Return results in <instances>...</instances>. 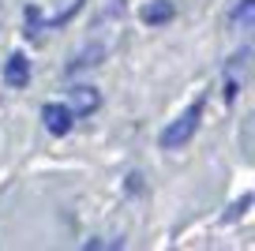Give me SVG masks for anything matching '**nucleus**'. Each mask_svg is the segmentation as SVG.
Instances as JSON below:
<instances>
[{
	"mask_svg": "<svg viewBox=\"0 0 255 251\" xmlns=\"http://www.w3.org/2000/svg\"><path fill=\"white\" fill-rule=\"evenodd\" d=\"M98 60H105V45H87L83 53H75L72 60H68V75H79V71L98 68Z\"/></svg>",
	"mask_w": 255,
	"mask_h": 251,
	"instance_id": "nucleus-6",
	"label": "nucleus"
},
{
	"mask_svg": "<svg viewBox=\"0 0 255 251\" xmlns=\"http://www.w3.org/2000/svg\"><path fill=\"white\" fill-rule=\"evenodd\" d=\"M4 83L15 90H23L26 83H30V60H26L23 53H11L8 64H4Z\"/></svg>",
	"mask_w": 255,
	"mask_h": 251,
	"instance_id": "nucleus-4",
	"label": "nucleus"
},
{
	"mask_svg": "<svg viewBox=\"0 0 255 251\" xmlns=\"http://www.w3.org/2000/svg\"><path fill=\"white\" fill-rule=\"evenodd\" d=\"M124 191H128V195H143V173H128Z\"/></svg>",
	"mask_w": 255,
	"mask_h": 251,
	"instance_id": "nucleus-10",
	"label": "nucleus"
},
{
	"mask_svg": "<svg viewBox=\"0 0 255 251\" xmlns=\"http://www.w3.org/2000/svg\"><path fill=\"white\" fill-rule=\"evenodd\" d=\"M199 117H203V98H195V102L188 105V109L180 113V117L173 120V124L161 131V146L165 150H176V146H184V142L195 135V127H199Z\"/></svg>",
	"mask_w": 255,
	"mask_h": 251,
	"instance_id": "nucleus-1",
	"label": "nucleus"
},
{
	"mask_svg": "<svg viewBox=\"0 0 255 251\" xmlns=\"http://www.w3.org/2000/svg\"><path fill=\"white\" fill-rule=\"evenodd\" d=\"M68 109L75 113V120H79V117H94V113L102 109V90L90 87V83L72 87V90H68Z\"/></svg>",
	"mask_w": 255,
	"mask_h": 251,
	"instance_id": "nucleus-2",
	"label": "nucleus"
},
{
	"mask_svg": "<svg viewBox=\"0 0 255 251\" xmlns=\"http://www.w3.org/2000/svg\"><path fill=\"white\" fill-rule=\"evenodd\" d=\"M252 15H255V0H240V4H237L225 19H229V26H244Z\"/></svg>",
	"mask_w": 255,
	"mask_h": 251,
	"instance_id": "nucleus-7",
	"label": "nucleus"
},
{
	"mask_svg": "<svg viewBox=\"0 0 255 251\" xmlns=\"http://www.w3.org/2000/svg\"><path fill=\"white\" fill-rule=\"evenodd\" d=\"M41 120H45V131H53V135H68L75 127V113L68 105H56V102L41 109Z\"/></svg>",
	"mask_w": 255,
	"mask_h": 251,
	"instance_id": "nucleus-3",
	"label": "nucleus"
},
{
	"mask_svg": "<svg viewBox=\"0 0 255 251\" xmlns=\"http://www.w3.org/2000/svg\"><path fill=\"white\" fill-rule=\"evenodd\" d=\"M79 11H83V0H75V4H68V8H64V11H60V15H56L49 26H68L75 15H79Z\"/></svg>",
	"mask_w": 255,
	"mask_h": 251,
	"instance_id": "nucleus-9",
	"label": "nucleus"
},
{
	"mask_svg": "<svg viewBox=\"0 0 255 251\" xmlns=\"http://www.w3.org/2000/svg\"><path fill=\"white\" fill-rule=\"evenodd\" d=\"M252 203H255V199H252V195H240V199H237V203H233V206H229V210H225V214H222V221H229V225H233V221H240V218H244V214H248V206H252Z\"/></svg>",
	"mask_w": 255,
	"mask_h": 251,
	"instance_id": "nucleus-8",
	"label": "nucleus"
},
{
	"mask_svg": "<svg viewBox=\"0 0 255 251\" xmlns=\"http://www.w3.org/2000/svg\"><path fill=\"white\" fill-rule=\"evenodd\" d=\"M173 15H176L173 0H150L143 8V23L146 26H165V23H173Z\"/></svg>",
	"mask_w": 255,
	"mask_h": 251,
	"instance_id": "nucleus-5",
	"label": "nucleus"
}]
</instances>
